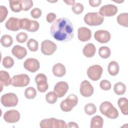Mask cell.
<instances>
[{"label":"cell","mask_w":128,"mask_h":128,"mask_svg":"<svg viewBox=\"0 0 128 128\" xmlns=\"http://www.w3.org/2000/svg\"><path fill=\"white\" fill-rule=\"evenodd\" d=\"M118 106L122 114H128V100L126 98H120L118 101Z\"/></svg>","instance_id":"obj_23"},{"label":"cell","mask_w":128,"mask_h":128,"mask_svg":"<svg viewBox=\"0 0 128 128\" xmlns=\"http://www.w3.org/2000/svg\"><path fill=\"white\" fill-rule=\"evenodd\" d=\"M104 20V18L98 12L87 13L84 17V21L86 24L90 26L100 25Z\"/></svg>","instance_id":"obj_4"},{"label":"cell","mask_w":128,"mask_h":128,"mask_svg":"<svg viewBox=\"0 0 128 128\" xmlns=\"http://www.w3.org/2000/svg\"><path fill=\"white\" fill-rule=\"evenodd\" d=\"M114 90L117 95H122L126 92V86L122 82H118L114 84Z\"/></svg>","instance_id":"obj_28"},{"label":"cell","mask_w":128,"mask_h":128,"mask_svg":"<svg viewBox=\"0 0 128 128\" xmlns=\"http://www.w3.org/2000/svg\"><path fill=\"white\" fill-rule=\"evenodd\" d=\"M36 95V91L33 87H28L24 91V96L28 99H33Z\"/></svg>","instance_id":"obj_33"},{"label":"cell","mask_w":128,"mask_h":128,"mask_svg":"<svg viewBox=\"0 0 128 128\" xmlns=\"http://www.w3.org/2000/svg\"><path fill=\"white\" fill-rule=\"evenodd\" d=\"M40 126L42 128H66L67 124L63 120L51 118L42 120Z\"/></svg>","instance_id":"obj_3"},{"label":"cell","mask_w":128,"mask_h":128,"mask_svg":"<svg viewBox=\"0 0 128 128\" xmlns=\"http://www.w3.org/2000/svg\"><path fill=\"white\" fill-rule=\"evenodd\" d=\"M18 102L16 95L12 92L7 93L3 94L0 98L2 104L6 107H13L16 106Z\"/></svg>","instance_id":"obj_8"},{"label":"cell","mask_w":128,"mask_h":128,"mask_svg":"<svg viewBox=\"0 0 128 128\" xmlns=\"http://www.w3.org/2000/svg\"><path fill=\"white\" fill-rule=\"evenodd\" d=\"M10 10L15 12H18L22 10V5L20 0H10Z\"/></svg>","instance_id":"obj_26"},{"label":"cell","mask_w":128,"mask_h":128,"mask_svg":"<svg viewBox=\"0 0 128 128\" xmlns=\"http://www.w3.org/2000/svg\"><path fill=\"white\" fill-rule=\"evenodd\" d=\"M102 2L101 0H90L89 4L92 7H97Z\"/></svg>","instance_id":"obj_44"},{"label":"cell","mask_w":128,"mask_h":128,"mask_svg":"<svg viewBox=\"0 0 128 128\" xmlns=\"http://www.w3.org/2000/svg\"><path fill=\"white\" fill-rule=\"evenodd\" d=\"M118 12V8L111 4H106L102 6L98 13L102 16H112Z\"/></svg>","instance_id":"obj_12"},{"label":"cell","mask_w":128,"mask_h":128,"mask_svg":"<svg viewBox=\"0 0 128 128\" xmlns=\"http://www.w3.org/2000/svg\"><path fill=\"white\" fill-rule=\"evenodd\" d=\"M19 28L20 29L26 30L30 32H35L39 28V23L34 20L27 18H22L19 20Z\"/></svg>","instance_id":"obj_5"},{"label":"cell","mask_w":128,"mask_h":128,"mask_svg":"<svg viewBox=\"0 0 128 128\" xmlns=\"http://www.w3.org/2000/svg\"><path fill=\"white\" fill-rule=\"evenodd\" d=\"M100 110L102 114L111 119H115L118 116L117 109L109 102H102L100 106Z\"/></svg>","instance_id":"obj_2"},{"label":"cell","mask_w":128,"mask_h":128,"mask_svg":"<svg viewBox=\"0 0 128 128\" xmlns=\"http://www.w3.org/2000/svg\"><path fill=\"white\" fill-rule=\"evenodd\" d=\"M52 72L56 76L62 77L66 74V68L61 63L56 64L53 66Z\"/></svg>","instance_id":"obj_21"},{"label":"cell","mask_w":128,"mask_h":128,"mask_svg":"<svg viewBox=\"0 0 128 128\" xmlns=\"http://www.w3.org/2000/svg\"><path fill=\"white\" fill-rule=\"evenodd\" d=\"M117 22L119 24L125 26H128V14L127 12L120 14L117 17Z\"/></svg>","instance_id":"obj_29"},{"label":"cell","mask_w":128,"mask_h":128,"mask_svg":"<svg viewBox=\"0 0 128 128\" xmlns=\"http://www.w3.org/2000/svg\"><path fill=\"white\" fill-rule=\"evenodd\" d=\"M24 66L27 70L34 73L39 69L40 64L38 60L36 58H28L24 61Z\"/></svg>","instance_id":"obj_13"},{"label":"cell","mask_w":128,"mask_h":128,"mask_svg":"<svg viewBox=\"0 0 128 128\" xmlns=\"http://www.w3.org/2000/svg\"><path fill=\"white\" fill-rule=\"evenodd\" d=\"M58 98V96L54 92H50L46 96V101L50 104H54L56 102Z\"/></svg>","instance_id":"obj_32"},{"label":"cell","mask_w":128,"mask_h":128,"mask_svg":"<svg viewBox=\"0 0 128 128\" xmlns=\"http://www.w3.org/2000/svg\"><path fill=\"white\" fill-rule=\"evenodd\" d=\"M84 8L81 3L76 2L72 6V12L76 14H79L82 12Z\"/></svg>","instance_id":"obj_37"},{"label":"cell","mask_w":128,"mask_h":128,"mask_svg":"<svg viewBox=\"0 0 128 128\" xmlns=\"http://www.w3.org/2000/svg\"><path fill=\"white\" fill-rule=\"evenodd\" d=\"M57 46L53 42L46 40L42 42L41 44V52L46 56H50L56 50Z\"/></svg>","instance_id":"obj_10"},{"label":"cell","mask_w":128,"mask_h":128,"mask_svg":"<svg viewBox=\"0 0 128 128\" xmlns=\"http://www.w3.org/2000/svg\"><path fill=\"white\" fill-rule=\"evenodd\" d=\"M78 102V98L74 94H70L67 98L62 100L60 105L61 110L64 112L71 111L73 108L76 106Z\"/></svg>","instance_id":"obj_6"},{"label":"cell","mask_w":128,"mask_h":128,"mask_svg":"<svg viewBox=\"0 0 128 128\" xmlns=\"http://www.w3.org/2000/svg\"><path fill=\"white\" fill-rule=\"evenodd\" d=\"M68 90V85L66 82L61 81L58 82L54 87V92L58 98L63 97Z\"/></svg>","instance_id":"obj_17"},{"label":"cell","mask_w":128,"mask_h":128,"mask_svg":"<svg viewBox=\"0 0 128 128\" xmlns=\"http://www.w3.org/2000/svg\"><path fill=\"white\" fill-rule=\"evenodd\" d=\"M12 42L13 40L10 35L4 34L0 38V43L4 47L8 48L12 44Z\"/></svg>","instance_id":"obj_30"},{"label":"cell","mask_w":128,"mask_h":128,"mask_svg":"<svg viewBox=\"0 0 128 128\" xmlns=\"http://www.w3.org/2000/svg\"><path fill=\"white\" fill-rule=\"evenodd\" d=\"M96 52V48L92 43L86 44L82 50L84 55L87 58H92L95 54Z\"/></svg>","instance_id":"obj_22"},{"label":"cell","mask_w":128,"mask_h":128,"mask_svg":"<svg viewBox=\"0 0 128 128\" xmlns=\"http://www.w3.org/2000/svg\"><path fill=\"white\" fill-rule=\"evenodd\" d=\"M52 36L56 40L62 42L70 41L74 38V26L70 20L66 18L56 20L50 28Z\"/></svg>","instance_id":"obj_1"},{"label":"cell","mask_w":128,"mask_h":128,"mask_svg":"<svg viewBox=\"0 0 128 128\" xmlns=\"http://www.w3.org/2000/svg\"><path fill=\"white\" fill-rule=\"evenodd\" d=\"M8 11L6 8L4 6H0V22H2L6 18Z\"/></svg>","instance_id":"obj_39"},{"label":"cell","mask_w":128,"mask_h":128,"mask_svg":"<svg viewBox=\"0 0 128 128\" xmlns=\"http://www.w3.org/2000/svg\"><path fill=\"white\" fill-rule=\"evenodd\" d=\"M67 127L68 128H78V124L74 122H68V124L67 125Z\"/></svg>","instance_id":"obj_45"},{"label":"cell","mask_w":128,"mask_h":128,"mask_svg":"<svg viewBox=\"0 0 128 128\" xmlns=\"http://www.w3.org/2000/svg\"><path fill=\"white\" fill-rule=\"evenodd\" d=\"M103 69L101 66L98 64L90 66L87 70L88 77L93 81L98 80L102 76Z\"/></svg>","instance_id":"obj_9"},{"label":"cell","mask_w":128,"mask_h":128,"mask_svg":"<svg viewBox=\"0 0 128 128\" xmlns=\"http://www.w3.org/2000/svg\"><path fill=\"white\" fill-rule=\"evenodd\" d=\"M28 39V35L24 32H20L16 36V40L20 43H24Z\"/></svg>","instance_id":"obj_41"},{"label":"cell","mask_w":128,"mask_h":128,"mask_svg":"<svg viewBox=\"0 0 128 128\" xmlns=\"http://www.w3.org/2000/svg\"><path fill=\"white\" fill-rule=\"evenodd\" d=\"M30 15L34 18H38L42 15V10L38 8H34L31 10Z\"/></svg>","instance_id":"obj_42"},{"label":"cell","mask_w":128,"mask_h":128,"mask_svg":"<svg viewBox=\"0 0 128 128\" xmlns=\"http://www.w3.org/2000/svg\"><path fill=\"white\" fill-rule=\"evenodd\" d=\"M104 120L100 116H94L90 122L91 128H102L103 126Z\"/></svg>","instance_id":"obj_24"},{"label":"cell","mask_w":128,"mask_h":128,"mask_svg":"<svg viewBox=\"0 0 128 128\" xmlns=\"http://www.w3.org/2000/svg\"><path fill=\"white\" fill-rule=\"evenodd\" d=\"M96 106L94 104L92 103L88 104L84 106V112L87 114L89 116L94 114L96 112Z\"/></svg>","instance_id":"obj_35"},{"label":"cell","mask_w":128,"mask_h":128,"mask_svg":"<svg viewBox=\"0 0 128 128\" xmlns=\"http://www.w3.org/2000/svg\"><path fill=\"white\" fill-rule=\"evenodd\" d=\"M111 54L110 48L108 46H101L98 50V54L103 58H107Z\"/></svg>","instance_id":"obj_31"},{"label":"cell","mask_w":128,"mask_h":128,"mask_svg":"<svg viewBox=\"0 0 128 128\" xmlns=\"http://www.w3.org/2000/svg\"><path fill=\"white\" fill-rule=\"evenodd\" d=\"M64 2H66L67 4L68 5H74L75 3V1L74 0H64Z\"/></svg>","instance_id":"obj_46"},{"label":"cell","mask_w":128,"mask_h":128,"mask_svg":"<svg viewBox=\"0 0 128 128\" xmlns=\"http://www.w3.org/2000/svg\"><path fill=\"white\" fill-rule=\"evenodd\" d=\"M10 80L9 74L4 70L0 72V81L4 86H8L10 84Z\"/></svg>","instance_id":"obj_25"},{"label":"cell","mask_w":128,"mask_h":128,"mask_svg":"<svg viewBox=\"0 0 128 128\" xmlns=\"http://www.w3.org/2000/svg\"><path fill=\"white\" fill-rule=\"evenodd\" d=\"M26 46L31 52H36L38 48V42L34 39L30 38L27 42Z\"/></svg>","instance_id":"obj_34"},{"label":"cell","mask_w":128,"mask_h":128,"mask_svg":"<svg viewBox=\"0 0 128 128\" xmlns=\"http://www.w3.org/2000/svg\"><path fill=\"white\" fill-rule=\"evenodd\" d=\"M12 53L18 59L21 60L26 56L27 50L25 48L18 45H16L12 48Z\"/></svg>","instance_id":"obj_20"},{"label":"cell","mask_w":128,"mask_h":128,"mask_svg":"<svg viewBox=\"0 0 128 128\" xmlns=\"http://www.w3.org/2000/svg\"><path fill=\"white\" fill-rule=\"evenodd\" d=\"M30 82V78L26 74L15 75L10 80V84L15 87H24L27 86Z\"/></svg>","instance_id":"obj_7"},{"label":"cell","mask_w":128,"mask_h":128,"mask_svg":"<svg viewBox=\"0 0 128 128\" xmlns=\"http://www.w3.org/2000/svg\"><path fill=\"white\" fill-rule=\"evenodd\" d=\"M56 14L53 12L48 13L46 15V21L49 23L52 22L54 20L56 19Z\"/></svg>","instance_id":"obj_43"},{"label":"cell","mask_w":128,"mask_h":128,"mask_svg":"<svg viewBox=\"0 0 128 128\" xmlns=\"http://www.w3.org/2000/svg\"><path fill=\"white\" fill-rule=\"evenodd\" d=\"M14 64V59L9 56L4 57L2 60V65L6 68H12Z\"/></svg>","instance_id":"obj_36"},{"label":"cell","mask_w":128,"mask_h":128,"mask_svg":"<svg viewBox=\"0 0 128 128\" xmlns=\"http://www.w3.org/2000/svg\"><path fill=\"white\" fill-rule=\"evenodd\" d=\"M78 37L82 42L88 41L91 38L92 32L86 27H80L78 30Z\"/></svg>","instance_id":"obj_18"},{"label":"cell","mask_w":128,"mask_h":128,"mask_svg":"<svg viewBox=\"0 0 128 128\" xmlns=\"http://www.w3.org/2000/svg\"><path fill=\"white\" fill-rule=\"evenodd\" d=\"M35 82L37 84L38 90L40 92H44L48 88V79L44 74H38L35 77Z\"/></svg>","instance_id":"obj_11"},{"label":"cell","mask_w":128,"mask_h":128,"mask_svg":"<svg viewBox=\"0 0 128 128\" xmlns=\"http://www.w3.org/2000/svg\"><path fill=\"white\" fill-rule=\"evenodd\" d=\"M94 88L90 83L86 80L81 82L80 92L82 96L84 97H89L94 93Z\"/></svg>","instance_id":"obj_14"},{"label":"cell","mask_w":128,"mask_h":128,"mask_svg":"<svg viewBox=\"0 0 128 128\" xmlns=\"http://www.w3.org/2000/svg\"><path fill=\"white\" fill-rule=\"evenodd\" d=\"M108 72L112 76H115L119 72V66L116 61H112L108 66Z\"/></svg>","instance_id":"obj_27"},{"label":"cell","mask_w":128,"mask_h":128,"mask_svg":"<svg viewBox=\"0 0 128 128\" xmlns=\"http://www.w3.org/2000/svg\"><path fill=\"white\" fill-rule=\"evenodd\" d=\"M22 5V10L27 11L33 6V2L31 0H20Z\"/></svg>","instance_id":"obj_38"},{"label":"cell","mask_w":128,"mask_h":128,"mask_svg":"<svg viewBox=\"0 0 128 128\" xmlns=\"http://www.w3.org/2000/svg\"><path fill=\"white\" fill-rule=\"evenodd\" d=\"M20 112L15 110H11L6 111L4 115V120L8 123H15L20 119Z\"/></svg>","instance_id":"obj_15"},{"label":"cell","mask_w":128,"mask_h":128,"mask_svg":"<svg viewBox=\"0 0 128 128\" xmlns=\"http://www.w3.org/2000/svg\"><path fill=\"white\" fill-rule=\"evenodd\" d=\"M94 38L101 44H105L110 41L111 35L109 32L106 30H98L94 32Z\"/></svg>","instance_id":"obj_16"},{"label":"cell","mask_w":128,"mask_h":128,"mask_svg":"<svg viewBox=\"0 0 128 128\" xmlns=\"http://www.w3.org/2000/svg\"><path fill=\"white\" fill-rule=\"evenodd\" d=\"M19 20L18 18L10 17L5 24L6 29L12 31H18L20 28H19Z\"/></svg>","instance_id":"obj_19"},{"label":"cell","mask_w":128,"mask_h":128,"mask_svg":"<svg viewBox=\"0 0 128 128\" xmlns=\"http://www.w3.org/2000/svg\"><path fill=\"white\" fill-rule=\"evenodd\" d=\"M100 88L104 90H110L112 87L110 82L106 80H102L100 82Z\"/></svg>","instance_id":"obj_40"}]
</instances>
